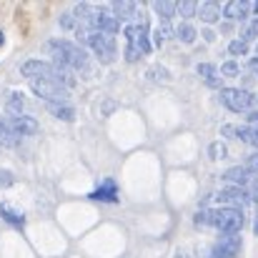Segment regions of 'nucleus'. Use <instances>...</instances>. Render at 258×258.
<instances>
[{"mask_svg":"<svg viewBox=\"0 0 258 258\" xmlns=\"http://www.w3.org/2000/svg\"><path fill=\"white\" fill-rule=\"evenodd\" d=\"M196 226H211L216 231H221L223 236H233L241 233L243 228V211H233V208H208V211H198L193 216Z\"/></svg>","mask_w":258,"mask_h":258,"instance_id":"nucleus-1","label":"nucleus"},{"mask_svg":"<svg viewBox=\"0 0 258 258\" xmlns=\"http://www.w3.org/2000/svg\"><path fill=\"white\" fill-rule=\"evenodd\" d=\"M48 53L53 58L55 66L66 68V71H81L88 73L90 71V58L88 53L76 45V43H68V40H48Z\"/></svg>","mask_w":258,"mask_h":258,"instance_id":"nucleus-2","label":"nucleus"},{"mask_svg":"<svg viewBox=\"0 0 258 258\" xmlns=\"http://www.w3.org/2000/svg\"><path fill=\"white\" fill-rule=\"evenodd\" d=\"M20 73L28 76V78H45V81H53V83L68 88V90L76 86V76H73L71 71H66V68L55 66V63L35 60V58H33V60H25V63L20 66Z\"/></svg>","mask_w":258,"mask_h":258,"instance_id":"nucleus-3","label":"nucleus"},{"mask_svg":"<svg viewBox=\"0 0 258 258\" xmlns=\"http://www.w3.org/2000/svg\"><path fill=\"white\" fill-rule=\"evenodd\" d=\"M76 35H78V40L83 45H88L95 53V58L100 63H113V58H115V40H113V35H105L100 30H88L83 25H78Z\"/></svg>","mask_w":258,"mask_h":258,"instance_id":"nucleus-4","label":"nucleus"},{"mask_svg":"<svg viewBox=\"0 0 258 258\" xmlns=\"http://www.w3.org/2000/svg\"><path fill=\"white\" fill-rule=\"evenodd\" d=\"M218 103L223 108H228L231 113H248L253 105V93L241 90V88H223L218 93Z\"/></svg>","mask_w":258,"mask_h":258,"instance_id":"nucleus-5","label":"nucleus"},{"mask_svg":"<svg viewBox=\"0 0 258 258\" xmlns=\"http://www.w3.org/2000/svg\"><path fill=\"white\" fill-rule=\"evenodd\" d=\"M30 90H33L38 98H43L45 103H66L68 95H71L68 88L58 86V83H53V81H45V78H30Z\"/></svg>","mask_w":258,"mask_h":258,"instance_id":"nucleus-6","label":"nucleus"},{"mask_svg":"<svg viewBox=\"0 0 258 258\" xmlns=\"http://www.w3.org/2000/svg\"><path fill=\"white\" fill-rule=\"evenodd\" d=\"M251 201H253V196L243 188H236V185H228V188L216 193V203H223V208H233V211H243Z\"/></svg>","mask_w":258,"mask_h":258,"instance_id":"nucleus-7","label":"nucleus"},{"mask_svg":"<svg viewBox=\"0 0 258 258\" xmlns=\"http://www.w3.org/2000/svg\"><path fill=\"white\" fill-rule=\"evenodd\" d=\"M241 236L238 233H233V236H221L213 246H211V251H208V256L206 258H236L241 253Z\"/></svg>","mask_w":258,"mask_h":258,"instance_id":"nucleus-8","label":"nucleus"},{"mask_svg":"<svg viewBox=\"0 0 258 258\" xmlns=\"http://www.w3.org/2000/svg\"><path fill=\"white\" fill-rule=\"evenodd\" d=\"M223 180H228L231 185H236V188H258V175L248 166H236V168H228V171L223 173Z\"/></svg>","mask_w":258,"mask_h":258,"instance_id":"nucleus-9","label":"nucleus"},{"mask_svg":"<svg viewBox=\"0 0 258 258\" xmlns=\"http://www.w3.org/2000/svg\"><path fill=\"white\" fill-rule=\"evenodd\" d=\"M18 138H23V136H35L38 133V120L35 118H30V115H5V118H0Z\"/></svg>","mask_w":258,"mask_h":258,"instance_id":"nucleus-10","label":"nucleus"},{"mask_svg":"<svg viewBox=\"0 0 258 258\" xmlns=\"http://www.w3.org/2000/svg\"><path fill=\"white\" fill-rule=\"evenodd\" d=\"M73 15L81 20V25H83V28H88V30H98V23H100V18L105 15V10H103V8H98V5L78 3V5L73 8Z\"/></svg>","mask_w":258,"mask_h":258,"instance_id":"nucleus-11","label":"nucleus"},{"mask_svg":"<svg viewBox=\"0 0 258 258\" xmlns=\"http://www.w3.org/2000/svg\"><path fill=\"white\" fill-rule=\"evenodd\" d=\"M123 33H125L128 43H131V45H136L143 55H146V53H151V48H153V45H151V38H148V23H146V25H131V23H128V25L123 28Z\"/></svg>","mask_w":258,"mask_h":258,"instance_id":"nucleus-12","label":"nucleus"},{"mask_svg":"<svg viewBox=\"0 0 258 258\" xmlns=\"http://www.w3.org/2000/svg\"><path fill=\"white\" fill-rule=\"evenodd\" d=\"M251 10H253V3H248V0H231L223 5V15L231 20H241V23L248 18Z\"/></svg>","mask_w":258,"mask_h":258,"instance_id":"nucleus-13","label":"nucleus"},{"mask_svg":"<svg viewBox=\"0 0 258 258\" xmlns=\"http://www.w3.org/2000/svg\"><path fill=\"white\" fill-rule=\"evenodd\" d=\"M90 198L93 201H100V203H118V185H115V180L113 178L103 180L100 188L90 193Z\"/></svg>","mask_w":258,"mask_h":258,"instance_id":"nucleus-14","label":"nucleus"},{"mask_svg":"<svg viewBox=\"0 0 258 258\" xmlns=\"http://www.w3.org/2000/svg\"><path fill=\"white\" fill-rule=\"evenodd\" d=\"M45 108H48L50 115H55L63 123H73L76 120V110H73L71 100H66V103H45Z\"/></svg>","mask_w":258,"mask_h":258,"instance_id":"nucleus-15","label":"nucleus"},{"mask_svg":"<svg viewBox=\"0 0 258 258\" xmlns=\"http://www.w3.org/2000/svg\"><path fill=\"white\" fill-rule=\"evenodd\" d=\"M198 76L206 81L208 88H221V73L213 63H198Z\"/></svg>","mask_w":258,"mask_h":258,"instance_id":"nucleus-16","label":"nucleus"},{"mask_svg":"<svg viewBox=\"0 0 258 258\" xmlns=\"http://www.w3.org/2000/svg\"><path fill=\"white\" fill-rule=\"evenodd\" d=\"M0 218L8 221L13 228H23V226H25V216H23L20 211H15L10 203H0Z\"/></svg>","mask_w":258,"mask_h":258,"instance_id":"nucleus-17","label":"nucleus"},{"mask_svg":"<svg viewBox=\"0 0 258 258\" xmlns=\"http://www.w3.org/2000/svg\"><path fill=\"white\" fill-rule=\"evenodd\" d=\"M198 13H201V20H203V23H216V20L221 18L223 10H221L218 3H201Z\"/></svg>","mask_w":258,"mask_h":258,"instance_id":"nucleus-18","label":"nucleus"},{"mask_svg":"<svg viewBox=\"0 0 258 258\" xmlns=\"http://www.w3.org/2000/svg\"><path fill=\"white\" fill-rule=\"evenodd\" d=\"M98 30L105 33V35H115V33L120 30V20H118L113 13H105V15L100 18V23H98Z\"/></svg>","mask_w":258,"mask_h":258,"instance_id":"nucleus-19","label":"nucleus"},{"mask_svg":"<svg viewBox=\"0 0 258 258\" xmlns=\"http://www.w3.org/2000/svg\"><path fill=\"white\" fill-rule=\"evenodd\" d=\"M5 108H8L10 115H23V110H25V95L23 93H10Z\"/></svg>","mask_w":258,"mask_h":258,"instance_id":"nucleus-20","label":"nucleus"},{"mask_svg":"<svg viewBox=\"0 0 258 258\" xmlns=\"http://www.w3.org/2000/svg\"><path fill=\"white\" fill-rule=\"evenodd\" d=\"M153 10H156L158 18L168 20L171 15L178 13V3H175V0H158V3H153Z\"/></svg>","mask_w":258,"mask_h":258,"instance_id":"nucleus-21","label":"nucleus"},{"mask_svg":"<svg viewBox=\"0 0 258 258\" xmlns=\"http://www.w3.org/2000/svg\"><path fill=\"white\" fill-rule=\"evenodd\" d=\"M171 35H173L171 23H168V20H163V23L156 28V33H153V43H156V45H163V43H168V40H171Z\"/></svg>","mask_w":258,"mask_h":258,"instance_id":"nucleus-22","label":"nucleus"},{"mask_svg":"<svg viewBox=\"0 0 258 258\" xmlns=\"http://www.w3.org/2000/svg\"><path fill=\"white\" fill-rule=\"evenodd\" d=\"M148 81H151V83H171V73H168V68H163V66H153V68L148 71Z\"/></svg>","mask_w":258,"mask_h":258,"instance_id":"nucleus-23","label":"nucleus"},{"mask_svg":"<svg viewBox=\"0 0 258 258\" xmlns=\"http://www.w3.org/2000/svg\"><path fill=\"white\" fill-rule=\"evenodd\" d=\"M18 143H20V138H18V136H15V133H13V131H10V128L3 123V120H0V146L13 148V146H18Z\"/></svg>","mask_w":258,"mask_h":258,"instance_id":"nucleus-24","label":"nucleus"},{"mask_svg":"<svg viewBox=\"0 0 258 258\" xmlns=\"http://www.w3.org/2000/svg\"><path fill=\"white\" fill-rule=\"evenodd\" d=\"M236 136H238L241 141H246V143H251V146H256L258 148V131L256 128H251V125H241V128H236Z\"/></svg>","mask_w":258,"mask_h":258,"instance_id":"nucleus-25","label":"nucleus"},{"mask_svg":"<svg viewBox=\"0 0 258 258\" xmlns=\"http://www.w3.org/2000/svg\"><path fill=\"white\" fill-rule=\"evenodd\" d=\"M175 35L180 38V43H193L198 33H196V28H193V25H188V23H180V25L175 28Z\"/></svg>","mask_w":258,"mask_h":258,"instance_id":"nucleus-26","label":"nucleus"},{"mask_svg":"<svg viewBox=\"0 0 258 258\" xmlns=\"http://www.w3.org/2000/svg\"><path fill=\"white\" fill-rule=\"evenodd\" d=\"M178 13H180L183 18H193V15L198 13V3H196V0H180V3H178Z\"/></svg>","mask_w":258,"mask_h":258,"instance_id":"nucleus-27","label":"nucleus"},{"mask_svg":"<svg viewBox=\"0 0 258 258\" xmlns=\"http://www.w3.org/2000/svg\"><path fill=\"white\" fill-rule=\"evenodd\" d=\"M228 53H231V55H246V53H248V43H246V38L233 40V43L228 45Z\"/></svg>","mask_w":258,"mask_h":258,"instance_id":"nucleus-28","label":"nucleus"},{"mask_svg":"<svg viewBox=\"0 0 258 258\" xmlns=\"http://www.w3.org/2000/svg\"><path fill=\"white\" fill-rule=\"evenodd\" d=\"M241 73V66L236 63V60H228V63H223L221 66V76H228V78H236Z\"/></svg>","mask_w":258,"mask_h":258,"instance_id":"nucleus-29","label":"nucleus"},{"mask_svg":"<svg viewBox=\"0 0 258 258\" xmlns=\"http://www.w3.org/2000/svg\"><path fill=\"white\" fill-rule=\"evenodd\" d=\"M60 28H63V30H78L76 15H73V13H63V15H60Z\"/></svg>","mask_w":258,"mask_h":258,"instance_id":"nucleus-30","label":"nucleus"},{"mask_svg":"<svg viewBox=\"0 0 258 258\" xmlns=\"http://www.w3.org/2000/svg\"><path fill=\"white\" fill-rule=\"evenodd\" d=\"M141 55H143V53H141L136 45H131V43L125 45V60H128V63H138V60H141Z\"/></svg>","mask_w":258,"mask_h":258,"instance_id":"nucleus-31","label":"nucleus"},{"mask_svg":"<svg viewBox=\"0 0 258 258\" xmlns=\"http://www.w3.org/2000/svg\"><path fill=\"white\" fill-rule=\"evenodd\" d=\"M208 153H211V158H213V161H218V158H226V146H223V143H211Z\"/></svg>","mask_w":258,"mask_h":258,"instance_id":"nucleus-32","label":"nucleus"},{"mask_svg":"<svg viewBox=\"0 0 258 258\" xmlns=\"http://www.w3.org/2000/svg\"><path fill=\"white\" fill-rule=\"evenodd\" d=\"M13 183H15V175L5 168H0V188H10Z\"/></svg>","mask_w":258,"mask_h":258,"instance_id":"nucleus-33","label":"nucleus"},{"mask_svg":"<svg viewBox=\"0 0 258 258\" xmlns=\"http://www.w3.org/2000/svg\"><path fill=\"white\" fill-rule=\"evenodd\" d=\"M248 168H251V171L258 175V153H253V156L248 158Z\"/></svg>","mask_w":258,"mask_h":258,"instance_id":"nucleus-34","label":"nucleus"},{"mask_svg":"<svg viewBox=\"0 0 258 258\" xmlns=\"http://www.w3.org/2000/svg\"><path fill=\"white\" fill-rule=\"evenodd\" d=\"M248 125L258 131V110H256V113H248Z\"/></svg>","mask_w":258,"mask_h":258,"instance_id":"nucleus-35","label":"nucleus"},{"mask_svg":"<svg viewBox=\"0 0 258 258\" xmlns=\"http://www.w3.org/2000/svg\"><path fill=\"white\" fill-rule=\"evenodd\" d=\"M251 71H253V73H256V76H258V55H256V58H253V60H251Z\"/></svg>","mask_w":258,"mask_h":258,"instance_id":"nucleus-36","label":"nucleus"},{"mask_svg":"<svg viewBox=\"0 0 258 258\" xmlns=\"http://www.w3.org/2000/svg\"><path fill=\"white\" fill-rule=\"evenodd\" d=\"M253 233L258 236V216H256V221H253Z\"/></svg>","mask_w":258,"mask_h":258,"instance_id":"nucleus-37","label":"nucleus"},{"mask_svg":"<svg viewBox=\"0 0 258 258\" xmlns=\"http://www.w3.org/2000/svg\"><path fill=\"white\" fill-rule=\"evenodd\" d=\"M253 13H256V18H258V0H253Z\"/></svg>","mask_w":258,"mask_h":258,"instance_id":"nucleus-38","label":"nucleus"},{"mask_svg":"<svg viewBox=\"0 0 258 258\" xmlns=\"http://www.w3.org/2000/svg\"><path fill=\"white\" fill-rule=\"evenodd\" d=\"M253 201H256V203H258V188H256V190H253Z\"/></svg>","mask_w":258,"mask_h":258,"instance_id":"nucleus-39","label":"nucleus"},{"mask_svg":"<svg viewBox=\"0 0 258 258\" xmlns=\"http://www.w3.org/2000/svg\"><path fill=\"white\" fill-rule=\"evenodd\" d=\"M3 40H5V38H3V33H0V45H3Z\"/></svg>","mask_w":258,"mask_h":258,"instance_id":"nucleus-40","label":"nucleus"}]
</instances>
